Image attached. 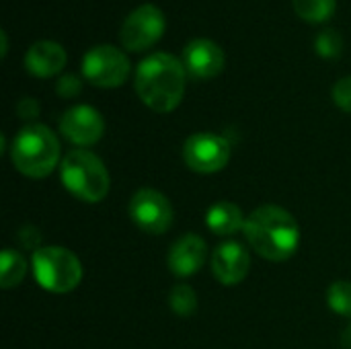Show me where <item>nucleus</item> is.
Instances as JSON below:
<instances>
[{"label": "nucleus", "mask_w": 351, "mask_h": 349, "mask_svg": "<svg viewBox=\"0 0 351 349\" xmlns=\"http://www.w3.org/2000/svg\"><path fill=\"white\" fill-rule=\"evenodd\" d=\"M185 80L187 72L177 56L154 51L138 64L134 86L148 109L156 113H171L183 101Z\"/></svg>", "instance_id": "1"}, {"label": "nucleus", "mask_w": 351, "mask_h": 349, "mask_svg": "<svg viewBox=\"0 0 351 349\" xmlns=\"http://www.w3.org/2000/svg\"><path fill=\"white\" fill-rule=\"evenodd\" d=\"M245 237L251 249L267 261L290 259L300 245L296 218L280 206H261L245 222Z\"/></svg>", "instance_id": "2"}, {"label": "nucleus", "mask_w": 351, "mask_h": 349, "mask_svg": "<svg viewBox=\"0 0 351 349\" xmlns=\"http://www.w3.org/2000/svg\"><path fill=\"white\" fill-rule=\"evenodd\" d=\"M10 158L25 177L43 179L60 163V140L47 125H25L12 140Z\"/></svg>", "instance_id": "3"}, {"label": "nucleus", "mask_w": 351, "mask_h": 349, "mask_svg": "<svg viewBox=\"0 0 351 349\" xmlns=\"http://www.w3.org/2000/svg\"><path fill=\"white\" fill-rule=\"evenodd\" d=\"M60 177L64 187L80 202L97 204L109 193V173L105 163L90 150L78 148L68 152L60 165Z\"/></svg>", "instance_id": "4"}, {"label": "nucleus", "mask_w": 351, "mask_h": 349, "mask_svg": "<svg viewBox=\"0 0 351 349\" xmlns=\"http://www.w3.org/2000/svg\"><path fill=\"white\" fill-rule=\"evenodd\" d=\"M33 274L43 290L66 294L82 282L84 272L72 251L64 247H41L33 253Z\"/></svg>", "instance_id": "5"}, {"label": "nucleus", "mask_w": 351, "mask_h": 349, "mask_svg": "<svg viewBox=\"0 0 351 349\" xmlns=\"http://www.w3.org/2000/svg\"><path fill=\"white\" fill-rule=\"evenodd\" d=\"M82 76L99 88H115L121 86L132 72V64L128 56L109 43H101L90 47L80 64Z\"/></svg>", "instance_id": "6"}, {"label": "nucleus", "mask_w": 351, "mask_h": 349, "mask_svg": "<svg viewBox=\"0 0 351 349\" xmlns=\"http://www.w3.org/2000/svg\"><path fill=\"white\" fill-rule=\"evenodd\" d=\"M165 12L156 4H142L125 16L119 41L128 51H146L165 35Z\"/></svg>", "instance_id": "7"}, {"label": "nucleus", "mask_w": 351, "mask_h": 349, "mask_svg": "<svg viewBox=\"0 0 351 349\" xmlns=\"http://www.w3.org/2000/svg\"><path fill=\"white\" fill-rule=\"evenodd\" d=\"M185 165L202 175H212L222 171L230 160V144L212 132H199L187 138L183 146Z\"/></svg>", "instance_id": "8"}, {"label": "nucleus", "mask_w": 351, "mask_h": 349, "mask_svg": "<svg viewBox=\"0 0 351 349\" xmlns=\"http://www.w3.org/2000/svg\"><path fill=\"white\" fill-rule=\"evenodd\" d=\"M130 216L134 224L148 234H162L173 224V206L156 189H140L130 202Z\"/></svg>", "instance_id": "9"}, {"label": "nucleus", "mask_w": 351, "mask_h": 349, "mask_svg": "<svg viewBox=\"0 0 351 349\" xmlns=\"http://www.w3.org/2000/svg\"><path fill=\"white\" fill-rule=\"evenodd\" d=\"M60 132L68 142H72L80 148H86V146L97 144L103 138L105 121H103V115L95 107L74 105L62 115Z\"/></svg>", "instance_id": "10"}, {"label": "nucleus", "mask_w": 351, "mask_h": 349, "mask_svg": "<svg viewBox=\"0 0 351 349\" xmlns=\"http://www.w3.org/2000/svg\"><path fill=\"white\" fill-rule=\"evenodd\" d=\"M181 62H183L189 78L210 80V78H216L224 70L226 58H224L222 47L216 41L197 37L185 45V49L181 53Z\"/></svg>", "instance_id": "11"}, {"label": "nucleus", "mask_w": 351, "mask_h": 349, "mask_svg": "<svg viewBox=\"0 0 351 349\" xmlns=\"http://www.w3.org/2000/svg\"><path fill=\"white\" fill-rule=\"evenodd\" d=\"M249 267H251V259L247 249L234 241L222 243L212 257V272L216 280L224 286L241 284L247 278Z\"/></svg>", "instance_id": "12"}, {"label": "nucleus", "mask_w": 351, "mask_h": 349, "mask_svg": "<svg viewBox=\"0 0 351 349\" xmlns=\"http://www.w3.org/2000/svg\"><path fill=\"white\" fill-rule=\"evenodd\" d=\"M68 62L66 49L51 39L35 41L25 53V68L35 78H51L58 76Z\"/></svg>", "instance_id": "13"}, {"label": "nucleus", "mask_w": 351, "mask_h": 349, "mask_svg": "<svg viewBox=\"0 0 351 349\" xmlns=\"http://www.w3.org/2000/svg\"><path fill=\"white\" fill-rule=\"evenodd\" d=\"M206 255H208V247L204 239L197 234H185L171 247L169 269L177 278H189L202 269Z\"/></svg>", "instance_id": "14"}, {"label": "nucleus", "mask_w": 351, "mask_h": 349, "mask_svg": "<svg viewBox=\"0 0 351 349\" xmlns=\"http://www.w3.org/2000/svg\"><path fill=\"white\" fill-rule=\"evenodd\" d=\"M245 222L247 220L243 210L232 202H218L206 214L208 228L220 237H230L237 234L239 230H245Z\"/></svg>", "instance_id": "15"}, {"label": "nucleus", "mask_w": 351, "mask_h": 349, "mask_svg": "<svg viewBox=\"0 0 351 349\" xmlns=\"http://www.w3.org/2000/svg\"><path fill=\"white\" fill-rule=\"evenodd\" d=\"M27 274V261L23 259L21 253L12 249H4L0 257V286L4 290L16 288Z\"/></svg>", "instance_id": "16"}, {"label": "nucleus", "mask_w": 351, "mask_h": 349, "mask_svg": "<svg viewBox=\"0 0 351 349\" xmlns=\"http://www.w3.org/2000/svg\"><path fill=\"white\" fill-rule=\"evenodd\" d=\"M296 14L306 23H325L335 14L337 0H292Z\"/></svg>", "instance_id": "17"}, {"label": "nucleus", "mask_w": 351, "mask_h": 349, "mask_svg": "<svg viewBox=\"0 0 351 349\" xmlns=\"http://www.w3.org/2000/svg\"><path fill=\"white\" fill-rule=\"evenodd\" d=\"M169 304L175 315L179 317H191L197 309V294L187 284H177L169 294Z\"/></svg>", "instance_id": "18"}, {"label": "nucleus", "mask_w": 351, "mask_h": 349, "mask_svg": "<svg viewBox=\"0 0 351 349\" xmlns=\"http://www.w3.org/2000/svg\"><path fill=\"white\" fill-rule=\"evenodd\" d=\"M315 49L325 60H337L343 51V37L335 29L325 27L315 39Z\"/></svg>", "instance_id": "19"}, {"label": "nucleus", "mask_w": 351, "mask_h": 349, "mask_svg": "<svg viewBox=\"0 0 351 349\" xmlns=\"http://www.w3.org/2000/svg\"><path fill=\"white\" fill-rule=\"evenodd\" d=\"M327 302L337 315L351 317V282L346 280L333 282L327 290Z\"/></svg>", "instance_id": "20"}, {"label": "nucleus", "mask_w": 351, "mask_h": 349, "mask_svg": "<svg viewBox=\"0 0 351 349\" xmlns=\"http://www.w3.org/2000/svg\"><path fill=\"white\" fill-rule=\"evenodd\" d=\"M56 91L62 99H74L80 95L82 91V80L78 78V74H72V72H66L58 78V84H56Z\"/></svg>", "instance_id": "21"}, {"label": "nucleus", "mask_w": 351, "mask_h": 349, "mask_svg": "<svg viewBox=\"0 0 351 349\" xmlns=\"http://www.w3.org/2000/svg\"><path fill=\"white\" fill-rule=\"evenodd\" d=\"M333 101H335V105L341 111L351 113V76H346V78L335 82V86H333Z\"/></svg>", "instance_id": "22"}, {"label": "nucleus", "mask_w": 351, "mask_h": 349, "mask_svg": "<svg viewBox=\"0 0 351 349\" xmlns=\"http://www.w3.org/2000/svg\"><path fill=\"white\" fill-rule=\"evenodd\" d=\"M16 113H19V117H23V119H35V117L39 115V103H37L35 99L27 97V99L19 101Z\"/></svg>", "instance_id": "23"}, {"label": "nucleus", "mask_w": 351, "mask_h": 349, "mask_svg": "<svg viewBox=\"0 0 351 349\" xmlns=\"http://www.w3.org/2000/svg\"><path fill=\"white\" fill-rule=\"evenodd\" d=\"M6 51H8V37H6V31L0 29V56L6 58Z\"/></svg>", "instance_id": "24"}, {"label": "nucleus", "mask_w": 351, "mask_h": 349, "mask_svg": "<svg viewBox=\"0 0 351 349\" xmlns=\"http://www.w3.org/2000/svg\"><path fill=\"white\" fill-rule=\"evenodd\" d=\"M343 344H346L348 348H351V327H350V329H348V333L343 335Z\"/></svg>", "instance_id": "25"}]
</instances>
